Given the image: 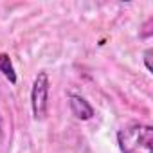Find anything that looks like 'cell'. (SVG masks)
<instances>
[{"label": "cell", "instance_id": "5", "mask_svg": "<svg viewBox=\"0 0 153 153\" xmlns=\"http://www.w3.org/2000/svg\"><path fill=\"white\" fill-rule=\"evenodd\" d=\"M149 56H151V49H148L146 51V54H144V63H146V68L151 72V65H149Z\"/></svg>", "mask_w": 153, "mask_h": 153}, {"label": "cell", "instance_id": "3", "mask_svg": "<svg viewBox=\"0 0 153 153\" xmlns=\"http://www.w3.org/2000/svg\"><path fill=\"white\" fill-rule=\"evenodd\" d=\"M68 99H70V101H68V103H70V112L74 114L76 119H79V121H88V119H92L94 108L88 105V101H87L85 97H81V96H78V94H70Z\"/></svg>", "mask_w": 153, "mask_h": 153}, {"label": "cell", "instance_id": "1", "mask_svg": "<svg viewBox=\"0 0 153 153\" xmlns=\"http://www.w3.org/2000/svg\"><path fill=\"white\" fill-rule=\"evenodd\" d=\"M117 144L123 153H153V128L133 123L117 133Z\"/></svg>", "mask_w": 153, "mask_h": 153}, {"label": "cell", "instance_id": "6", "mask_svg": "<svg viewBox=\"0 0 153 153\" xmlns=\"http://www.w3.org/2000/svg\"><path fill=\"white\" fill-rule=\"evenodd\" d=\"M0 130H2V119H0Z\"/></svg>", "mask_w": 153, "mask_h": 153}, {"label": "cell", "instance_id": "2", "mask_svg": "<svg viewBox=\"0 0 153 153\" xmlns=\"http://www.w3.org/2000/svg\"><path fill=\"white\" fill-rule=\"evenodd\" d=\"M31 106H33V115L36 121L45 119L47 106H49V76H47V72H40L36 76L33 90H31Z\"/></svg>", "mask_w": 153, "mask_h": 153}, {"label": "cell", "instance_id": "4", "mask_svg": "<svg viewBox=\"0 0 153 153\" xmlns=\"http://www.w3.org/2000/svg\"><path fill=\"white\" fill-rule=\"evenodd\" d=\"M0 72L4 74V78L9 79L11 85L16 83V72H15V67H13L9 54H0Z\"/></svg>", "mask_w": 153, "mask_h": 153}]
</instances>
